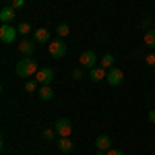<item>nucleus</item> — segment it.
Masks as SVG:
<instances>
[{
    "label": "nucleus",
    "instance_id": "nucleus-1",
    "mask_svg": "<svg viewBox=\"0 0 155 155\" xmlns=\"http://www.w3.org/2000/svg\"><path fill=\"white\" fill-rule=\"evenodd\" d=\"M37 71H39V64H37L31 56H25V58L19 60L17 66H15L17 77H21V79H31V77H35V74H37Z\"/></svg>",
    "mask_w": 155,
    "mask_h": 155
},
{
    "label": "nucleus",
    "instance_id": "nucleus-2",
    "mask_svg": "<svg viewBox=\"0 0 155 155\" xmlns=\"http://www.w3.org/2000/svg\"><path fill=\"white\" fill-rule=\"evenodd\" d=\"M17 27H12V23H2L0 25V41L2 44H12L17 39Z\"/></svg>",
    "mask_w": 155,
    "mask_h": 155
},
{
    "label": "nucleus",
    "instance_id": "nucleus-3",
    "mask_svg": "<svg viewBox=\"0 0 155 155\" xmlns=\"http://www.w3.org/2000/svg\"><path fill=\"white\" fill-rule=\"evenodd\" d=\"M66 44H64V41H62V39H54V41H50L48 44V54L50 56H52V58H64V56H66Z\"/></svg>",
    "mask_w": 155,
    "mask_h": 155
},
{
    "label": "nucleus",
    "instance_id": "nucleus-4",
    "mask_svg": "<svg viewBox=\"0 0 155 155\" xmlns=\"http://www.w3.org/2000/svg\"><path fill=\"white\" fill-rule=\"evenodd\" d=\"M54 130H56V134L58 137H71L72 132V124L68 118H60L56 120V124H54Z\"/></svg>",
    "mask_w": 155,
    "mask_h": 155
},
{
    "label": "nucleus",
    "instance_id": "nucleus-5",
    "mask_svg": "<svg viewBox=\"0 0 155 155\" xmlns=\"http://www.w3.org/2000/svg\"><path fill=\"white\" fill-rule=\"evenodd\" d=\"M106 81H107V85H112V87H120L122 81H124V72L120 71V68H116V66H112V68L107 71Z\"/></svg>",
    "mask_w": 155,
    "mask_h": 155
},
{
    "label": "nucleus",
    "instance_id": "nucleus-6",
    "mask_svg": "<svg viewBox=\"0 0 155 155\" xmlns=\"http://www.w3.org/2000/svg\"><path fill=\"white\" fill-rule=\"evenodd\" d=\"M35 81L39 85H50L52 81H54V71L50 68V66H46V68H39L35 74Z\"/></svg>",
    "mask_w": 155,
    "mask_h": 155
},
{
    "label": "nucleus",
    "instance_id": "nucleus-7",
    "mask_svg": "<svg viewBox=\"0 0 155 155\" xmlns=\"http://www.w3.org/2000/svg\"><path fill=\"white\" fill-rule=\"evenodd\" d=\"M79 62H81V66L83 68H93L97 62V56L93 50H85L83 54H81V58H79Z\"/></svg>",
    "mask_w": 155,
    "mask_h": 155
},
{
    "label": "nucleus",
    "instance_id": "nucleus-8",
    "mask_svg": "<svg viewBox=\"0 0 155 155\" xmlns=\"http://www.w3.org/2000/svg\"><path fill=\"white\" fill-rule=\"evenodd\" d=\"M95 147L99 151H110V149H112V139H110L107 134H99L95 139Z\"/></svg>",
    "mask_w": 155,
    "mask_h": 155
},
{
    "label": "nucleus",
    "instance_id": "nucleus-9",
    "mask_svg": "<svg viewBox=\"0 0 155 155\" xmlns=\"http://www.w3.org/2000/svg\"><path fill=\"white\" fill-rule=\"evenodd\" d=\"M19 52H21L23 56H33V52H35V44L29 41V39H23V41L19 44Z\"/></svg>",
    "mask_w": 155,
    "mask_h": 155
},
{
    "label": "nucleus",
    "instance_id": "nucleus-10",
    "mask_svg": "<svg viewBox=\"0 0 155 155\" xmlns=\"http://www.w3.org/2000/svg\"><path fill=\"white\" fill-rule=\"evenodd\" d=\"M89 77H91V81H93V83H99V81H104V79L107 77V72H106L104 66H93Z\"/></svg>",
    "mask_w": 155,
    "mask_h": 155
},
{
    "label": "nucleus",
    "instance_id": "nucleus-11",
    "mask_svg": "<svg viewBox=\"0 0 155 155\" xmlns=\"http://www.w3.org/2000/svg\"><path fill=\"white\" fill-rule=\"evenodd\" d=\"M33 39H35L37 44H50V31L46 27H41V29H35V33H33Z\"/></svg>",
    "mask_w": 155,
    "mask_h": 155
},
{
    "label": "nucleus",
    "instance_id": "nucleus-12",
    "mask_svg": "<svg viewBox=\"0 0 155 155\" xmlns=\"http://www.w3.org/2000/svg\"><path fill=\"white\" fill-rule=\"evenodd\" d=\"M15 15H17V11H15L12 6H4V8L0 11V21H2V23H12Z\"/></svg>",
    "mask_w": 155,
    "mask_h": 155
},
{
    "label": "nucleus",
    "instance_id": "nucleus-13",
    "mask_svg": "<svg viewBox=\"0 0 155 155\" xmlns=\"http://www.w3.org/2000/svg\"><path fill=\"white\" fill-rule=\"evenodd\" d=\"M72 147H74V145H72V141L68 139V137H60L58 139V149L62 151V153H71Z\"/></svg>",
    "mask_w": 155,
    "mask_h": 155
},
{
    "label": "nucleus",
    "instance_id": "nucleus-14",
    "mask_svg": "<svg viewBox=\"0 0 155 155\" xmlns=\"http://www.w3.org/2000/svg\"><path fill=\"white\" fill-rule=\"evenodd\" d=\"M37 93H39V97H41L44 101H50V99L54 97V91L50 89V85H41V87L37 89Z\"/></svg>",
    "mask_w": 155,
    "mask_h": 155
},
{
    "label": "nucleus",
    "instance_id": "nucleus-15",
    "mask_svg": "<svg viewBox=\"0 0 155 155\" xmlns=\"http://www.w3.org/2000/svg\"><path fill=\"white\" fill-rule=\"evenodd\" d=\"M99 66H104L106 71H110V68L114 66V56H112V54H104L101 60H99Z\"/></svg>",
    "mask_w": 155,
    "mask_h": 155
},
{
    "label": "nucleus",
    "instance_id": "nucleus-16",
    "mask_svg": "<svg viewBox=\"0 0 155 155\" xmlns=\"http://www.w3.org/2000/svg\"><path fill=\"white\" fill-rule=\"evenodd\" d=\"M145 46L147 48H155V29H147L145 31Z\"/></svg>",
    "mask_w": 155,
    "mask_h": 155
},
{
    "label": "nucleus",
    "instance_id": "nucleus-17",
    "mask_svg": "<svg viewBox=\"0 0 155 155\" xmlns=\"http://www.w3.org/2000/svg\"><path fill=\"white\" fill-rule=\"evenodd\" d=\"M25 91H27V93H33V91H37V81H35V79H29V81L25 83Z\"/></svg>",
    "mask_w": 155,
    "mask_h": 155
},
{
    "label": "nucleus",
    "instance_id": "nucleus-18",
    "mask_svg": "<svg viewBox=\"0 0 155 155\" xmlns=\"http://www.w3.org/2000/svg\"><path fill=\"white\" fill-rule=\"evenodd\" d=\"M17 31H19L21 35H29V31H31V25H29V23H21V25H17Z\"/></svg>",
    "mask_w": 155,
    "mask_h": 155
},
{
    "label": "nucleus",
    "instance_id": "nucleus-19",
    "mask_svg": "<svg viewBox=\"0 0 155 155\" xmlns=\"http://www.w3.org/2000/svg\"><path fill=\"white\" fill-rule=\"evenodd\" d=\"M68 31H71V29H68V25H66V23H60V25H58V29H56V33H58L60 37L68 35Z\"/></svg>",
    "mask_w": 155,
    "mask_h": 155
},
{
    "label": "nucleus",
    "instance_id": "nucleus-20",
    "mask_svg": "<svg viewBox=\"0 0 155 155\" xmlns=\"http://www.w3.org/2000/svg\"><path fill=\"white\" fill-rule=\"evenodd\" d=\"M44 137H46V141H52V139L56 137V130H52V128H46V130H44Z\"/></svg>",
    "mask_w": 155,
    "mask_h": 155
},
{
    "label": "nucleus",
    "instance_id": "nucleus-21",
    "mask_svg": "<svg viewBox=\"0 0 155 155\" xmlns=\"http://www.w3.org/2000/svg\"><path fill=\"white\" fill-rule=\"evenodd\" d=\"M25 6V0H12V8L15 11H19V8H23Z\"/></svg>",
    "mask_w": 155,
    "mask_h": 155
},
{
    "label": "nucleus",
    "instance_id": "nucleus-22",
    "mask_svg": "<svg viewBox=\"0 0 155 155\" xmlns=\"http://www.w3.org/2000/svg\"><path fill=\"white\" fill-rule=\"evenodd\" d=\"M83 68H74V71H72V79H83Z\"/></svg>",
    "mask_w": 155,
    "mask_h": 155
},
{
    "label": "nucleus",
    "instance_id": "nucleus-23",
    "mask_svg": "<svg viewBox=\"0 0 155 155\" xmlns=\"http://www.w3.org/2000/svg\"><path fill=\"white\" fill-rule=\"evenodd\" d=\"M145 62H147L149 66H155V54H149V56H145Z\"/></svg>",
    "mask_w": 155,
    "mask_h": 155
},
{
    "label": "nucleus",
    "instance_id": "nucleus-24",
    "mask_svg": "<svg viewBox=\"0 0 155 155\" xmlns=\"http://www.w3.org/2000/svg\"><path fill=\"white\" fill-rule=\"evenodd\" d=\"M106 155H124V153H122L120 149H110V151H107Z\"/></svg>",
    "mask_w": 155,
    "mask_h": 155
},
{
    "label": "nucleus",
    "instance_id": "nucleus-25",
    "mask_svg": "<svg viewBox=\"0 0 155 155\" xmlns=\"http://www.w3.org/2000/svg\"><path fill=\"white\" fill-rule=\"evenodd\" d=\"M147 118L151 120V122H155V110H151V112H149V114H147Z\"/></svg>",
    "mask_w": 155,
    "mask_h": 155
},
{
    "label": "nucleus",
    "instance_id": "nucleus-26",
    "mask_svg": "<svg viewBox=\"0 0 155 155\" xmlns=\"http://www.w3.org/2000/svg\"><path fill=\"white\" fill-rule=\"evenodd\" d=\"M95 155H104V153H101V151H99V153H95Z\"/></svg>",
    "mask_w": 155,
    "mask_h": 155
}]
</instances>
